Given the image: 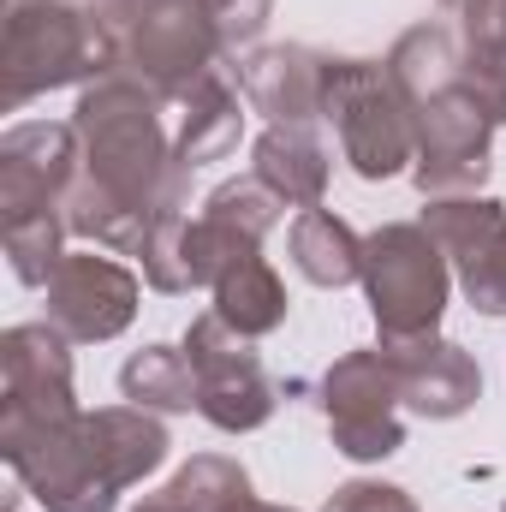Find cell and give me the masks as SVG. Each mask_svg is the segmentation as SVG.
I'll list each match as a JSON object with an SVG mask.
<instances>
[{"instance_id": "obj_7", "label": "cell", "mask_w": 506, "mask_h": 512, "mask_svg": "<svg viewBox=\"0 0 506 512\" xmlns=\"http://www.w3.org/2000/svg\"><path fill=\"white\" fill-rule=\"evenodd\" d=\"M322 120H334L340 155L358 179H393L417 161L411 114H405L399 90L387 84V66H376V60H334L328 54Z\"/></svg>"}, {"instance_id": "obj_28", "label": "cell", "mask_w": 506, "mask_h": 512, "mask_svg": "<svg viewBox=\"0 0 506 512\" xmlns=\"http://www.w3.org/2000/svg\"><path fill=\"white\" fill-rule=\"evenodd\" d=\"M203 6L215 12L227 48H251L256 36H262V24H268V0H203Z\"/></svg>"}, {"instance_id": "obj_1", "label": "cell", "mask_w": 506, "mask_h": 512, "mask_svg": "<svg viewBox=\"0 0 506 512\" xmlns=\"http://www.w3.org/2000/svg\"><path fill=\"white\" fill-rule=\"evenodd\" d=\"M381 66L411 114L417 191L471 197L495 167V131L506 126V66L465 54L441 24H411Z\"/></svg>"}, {"instance_id": "obj_24", "label": "cell", "mask_w": 506, "mask_h": 512, "mask_svg": "<svg viewBox=\"0 0 506 512\" xmlns=\"http://www.w3.org/2000/svg\"><path fill=\"white\" fill-rule=\"evenodd\" d=\"M185 233H191V215L173 209V215H155L149 239H143V280L155 292H197V274H191V256H185Z\"/></svg>"}, {"instance_id": "obj_15", "label": "cell", "mask_w": 506, "mask_h": 512, "mask_svg": "<svg viewBox=\"0 0 506 512\" xmlns=\"http://www.w3.org/2000/svg\"><path fill=\"white\" fill-rule=\"evenodd\" d=\"M256 179L280 197V203H292V209H322V197H328V179H334V155L322 149V137L310 126H268L256 137Z\"/></svg>"}, {"instance_id": "obj_30", "label": "cell", "mask_w": 506, "mask_h": 512, "mask_svg": "<svg viewBox=\"0 0 506 512\" xmlns=\"http://www.w3.org/2000/svg\"><path fill=\"white\" fill-rule=\"evenodd\" d=\"M12 512H18V507H12Z\"/></svg>"}, {"instance_id": "obj_5", "label": "cell", "mask_w": 506, "mask_h": 512, "mask_svg": "<svg viewBox=\"0 0 506 512\" xmlns=\"http://www.w3.org/2000/svg\"><path fill=\"white\" fill-rule=\"evenodd\" d=\"M114 54L108 36L96 30L90 12L66 0H6V30H0V102L24 108L42 90H66L84 78H108Z\"/></svg>"}, {"instance_id": "obj_20", "label": "cell", "mask_w": 506, "mask_h": 512, "mask_svg": "<svg viewBox=\"0 0 506 512\" xmlns=\"http://www.w3.org/2000/svg\"><path fill=\"white\" fill-rule=\"evenodd\" d=\"M120 393L143 411H191L197 405V376L185 346H143L120 370Z\"/></svg>"}, {"instance_id": "obj_3", "label": "cell", "mask_w": 506, "mask_h": 512, "mask_svg": "<svg viewBox=\"0 0 506 512\" xmlns=\"http://www.w3.org/2000/svg\"><path fill=\"white\" fill-rule=\"evenodd\" d=\"M78 143H84V179L108 197L131 203L137 215H173L185 209L191 167L173 161V137L161 126V96L137 84L131 72H108L84 84L78 96Z\"/></svg>"}, {"instance_id": "obj_13", "label": "cell", "mask_w": 506, "mask_h": 512, "mask_svg": "<svg viewBox=\"0 0 506 512\" xmlns=\"http://www.w3.org/2000/svg\"><path fill=\"white\" fill-rule=\"evenodd\" d=\"M405 411L429 417V423H453L483 399V370L465 346L441 340V334H405V340H381Z\"/></svg>"}, {"instance_id": "obj_2", "label": "cell", "mask_w": 506, "mask_h": 512, "mask_svg": "<svg viewBox=\"0 0 506 512\" xmlns=\"http://www.w3.org/2000/svg\"><path fill=\"white\" fill-rule=\"evenodd\" d=\"M0 453L42 512H114L167 459V429L143 405L78 411L54 429H0Z\"/></svg>"}, {"instance_id": "obj_27", "label": "cell", "mask_w": 506, "mask_h": 512, "mask_svg": "<svg viewBox=\"0 0 506 512\" xmlns=\"http://www.w3.org/2000/svg\"><path fill=\"white\" fill-rule=\"evenodd\" d=\"M322 512H417V501L399 489V483H370V477H352L328 495Z\"/></svg>"}, {"instance_id": "obj_23", "label": "cell", "mask_w": 506, "mask_h": 512, "mask_svg": "<svg viewBox=\"0 0 506 512\" xmlns=\"http://www.w3.org/2000/svg\"><path fill=\"white\" fill-rule=\"evenodd\" d=\"M66 215L54 209V215H30V221H12V227H0V239H6V262H12V274L24 280V286H48V274L60 268V256H66Z\"/></svg>"}, {"instance_id": "obj_19", "label": "cell", "mask_w": 506, "mask_h": 512, "mask_svg": "<svg viewBox=\"0 0 506 512\" xmlns=\"http://www.w3.org/2000/svg\"><path fill=\"white\" fill-rule=\"evenodd\" d=\"M251 495V477L239 459L227 453H197L173 483H161L155 495H143L137 512H233Z\"/></svg>"}, {"instance_id": "obj_10", "label": "cell", "mask_w": 506, "mask_h": 512, "mask_svg": "<svg viewBox=\"0 0 506 512\" xmlns=\"http://www.w3.org/2000/svg\"><path fill=\"white\" fill-rule=\"evenodd\" d=\"M72 340L54 322H18L0 334V429L72 423Z\"/></svg>"}, {"instance_id": "obj_12", "label": "cell", "mask_w": 506, "mask_h": 512, "mask_svg": "<svg viewBox=\"0 0 506 512\" xmlns=\"http://www.w3.org/2000/svg\"><path fill=\"white\" fill-rule=\"evenodd\" d=\"M42 298H48V322L72 346H102V340L126 334L137 316V274L114 256L66 251L60 268L48 274Z\"/></svg>"}, {"instance_id": "obj_16", "label": "cell", "mask_w": 506, "mask_h": 512, "mask_svg": "<svg viewBox=\"0 0 506 512\" xmlns=\"http://www.w3.org/2000/svg\"><path fill=\"white\" fill-rule=\"evenodd\" d=\"M209 298H215V316L227 328H239L245 340H262V334H274L286 322V286L262 262V251L239 256L233 268H221V280L209 286Z\"/></svg>"}, {"instance_id": "obj_9", "label": "cell", "mask_w": 506, "mask_h": 512, "mask_svg": "<svg viewBox=\"0 0 506 512\" xmlns=\"http://www.w3.org/2000/svg\"><path fill=\"white\" fill-rule=\"evenodd\" d=\"M322 411H328V435H334V453L370 465L405 447V399H399V376L387 364V352H346L322 370Z\"/></svg>"}, {"instance_id": "obj_6", "label": "cell", "mask_w": 506, "mask_h": 512, "mask_svg": "<svg viewBox=\"0 0 506 512\" xmlns=\"http://www.w3.org/2000/svg\"><path fill=\"white\" fill-rule=\"evenodd\" d=\"M364 292H370L381 340L435 334L453 292L447 251L429 239L423 221H387L364 239Z\"/></svg>"}, {"instance_id": "obj_17", "label": "cell", "mask_w": 506, "mask_h": 512, "mask_svg": "<svg viewBox=\"0 0 506 512\" xmlns=\"http://www.w3.org/2000/svg\"><path fill=\"white\" fill-rule=\"evenodd\" d=\"M239 131H245V114H239V96L227 90V78H203L191 96H185V120H179V137H173V161L179 167H209L221 155L239 149Z\"/></svg>"}, {"instance_id": "obj_26", "label": "cell", "mask_w": 506, "mask_h": 512, "mask_svg": "<svg viewBox=\"0 0 506 512\" xmlns=\"http://www.w3.org/2000/svg\"><path fill=\"white\" fill-rule=\"evenodd\" d=\"M441 12L459 24L465 54H483V60L506 66V0H441Z\"/></svg>"}, {"instance_id": "obj_29", "label": "cell", "mask_w": 506, "mask_h": 512, "mask_svg": "<svg viewBox=\"0 0 506 512\" xmlns=\"http://www.w3.org/2000/svg\"><path fill=\"white\" fill-rule=\"evenodd\" d=\"M233 512H292V507H268V501H251V495H245Z\"/></svg>"}, {"instance_id": "obj_8", "label": "cell", "mask_w": 506, "mask_h": 512, "mask_svg": "<svg viewBox=\"0 0 506 512\" xmlns=\"http://www.w3.org/2000/svg\"><path fill=\"white\" fill-rule=\"evenodd\" d=\"M185 358H191V376H197V411L221 435H251L274 417L280 387L268 382L251 340L239 328H227L215 310L185 328Z\"/></svg>"}, {"instance_id": "obj_11", "label": "cell", "mask_w": 506, "mask_h": 512, "mask_svg": "<svg viewBox=\"0 0 506 512\" xmlns=\"http://www.w3.org/2000/svg\"><path fill=\"white\" fill-rule=\"evenodd\" d=\"M84 179V143L78 126L30 120L0 137V227L30 215H66L72 185Z\"/></svg>"}, {"instance_id": "obj_14", "label": "cell", "mask_w": 506, "mask_h": 512, "mask_svg": "<svg viewBox=\"0 0 506 512\" xmlns=\"http://www.w3.org/2000/svg\"><path fill=\"white\" fill-rule=\"evenodd\" d=\"M245 102L268 126H316L322 120V84H328V54L316 48H256L239 60Z\"/></svg>"}, {"instance_id": "obj_18", "label": "cell", "mask_w": 506, "mask_h": 512, "mask_svg": "<svg viewBox=\"0 0 506 512\" xmlns=\"http://www.w3.org/2000/svg\"><path fill=\"white\" fill-rule=\"evenodd\" d=\"M286 245H292V268L310 286H352V280H364V239L328 209H298Z\"/></svg>"}, {"instance_id": "obj_22", "label": "cell", "mask_w": 506, "mask_h": 512, "mask_svg": "<svg viewBox=\"0 0 506 512\" xmlns=\"http://www.w3.org/2000/svg\"><path fill=\"white\" fill-rule=\"evenodd\" d=\"M280 209H286V203H280L256 173L215 185V191H209V203H203V215H209L215 227H227V233H239V239H251V245H262V233H274Z\"/></svg>"}, {"instance_id": "obj_25", "label": "cell", "mask_w": 506, "mask_h": 512, "mask_svg": "<svg viewBox=\"0 0 506 512\" xmlns=\"http://www.w3.org/2000/svg\"><path fill=\"white\" fill-rule=\"evenodd\" d=\"M453 268H459L465 298H471L483 316H506V221L483 239V245H471Z\"/></svg>"}, {"instance_id": "obj_4", "label": "cell", "mask_w": 506, "mask_h": 512, "mask_svg": "<svg viewBox=\"0 0 506 512\" xmlns=\"http://www.w3.org/2000/svg\"><path fill=\"white\" fill-rule=\"evenodd\" d=\"M84 12L108 36L114 72H131L161 102H185L233 54L203 0H84Z\"/></svg>"}, {"instance_id": "obj_21", "label": "cell", "mask_w": 506, "mask_h": 512, "mask_svg": "<svg viewBox=\"0 0 506 512\" xmlns=\"http://www.w3.org/2000/svg\"><path fill=\"white\" fill-rule=\"evenodd\" d=\"M66 227H72L78 239L102 245V251L137 256L155 221H149V215H137V209H131V203H120V197H108L102 185L78 179V185H72V197H66Z\"/></svg>"}]
</instances>
